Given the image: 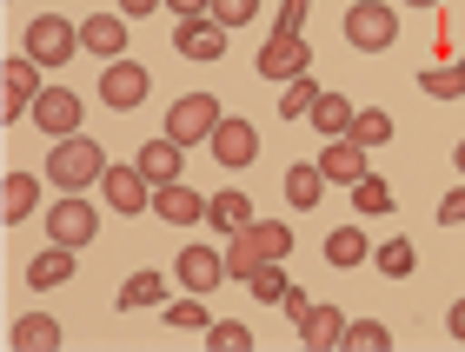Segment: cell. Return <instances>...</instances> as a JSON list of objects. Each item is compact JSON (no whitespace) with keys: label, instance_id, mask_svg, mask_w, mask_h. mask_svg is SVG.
<instances>
[{"label":"cell","instance_id":"cell-1","mask_svg":"<svg viewBox=\"0 0 465 352\" xmlns=\"http://www.w3.org/2000/svg\"><path fill=\"white\" fill-rule=\"evenodd\" d=\"M47 173L60 193H87L94 180H107V153H100V140H80V133H67V140H54V153H47Z\"/></svg>","mask_w":465,"mask_h":352},{"label":"cell","instance_id":"cell-2","mask_svg":"<svg viewBox=\"0 0 465 352\" xmlns=\"http://www.w3.org/2000/svg\"><path fill=\"white\" fill-rule=\"evenodd\" d=\"M340 34L352 40L359 54H386L392 40H399V14L386 7V0H352L346 20H340Z\"/></svg>","mask_w":465,"mask_h":352},{"label":"cell","instance_id":"cell-3","mask_svg":"<svg viewBox=\"0 0 465 352\" xmlns=\"http://www.w3.org/2000/svg\"><path fill=\"white\" fill-rule=\"evenodd\" d=\"M220 100L213 93H186V100H173V113H166V140L173 147H200V140H213V127H220Z\"/></svg>","mask_w":465,"mask_h":352},{"label":"cell","instance_id":"cell-4","mask_svg":"<svg viewBox=\"0 0 465 352\" xmlns=\"http://www.w3.org/2000/svg\"><path fill=\"white\" fill-rule=\"evenodd\" d=\"M20 54H34L40 67H67V60L80 54V27H74V20H60V14H34L27 47H20Z\"/></svg>","mask_w":465,"mask_h":352},{"label":"cell","instance_id":"cell-5","mask_svg":"<svg viewBox=\"0 0 465 352\" xmlns=\"http://www.w3.org/2000/svg\"><path fill=\"white\" fill-rule=\"evenodd\" d=\"M146 93H153V73H146L140 60H107V67H100V100H107L114 113L146 107Z\"/></svg>","mask_w":465,"mask_h":352},{"label":"cell","instance_id":"cell-6","mask_svg":"<svg viewBox=\"0 0 465 352\" xmlns=\"http://www.w3.org/2000/svg\"><path fill=\"white\" fill-rule=\"evenodd\" d=\"M94 233H100V220H94V206L80 200V193H60L54 206H47V240L54 246H94Z\"/></svg>","mask_w":465,"mask_h":352},{"label":"cell","instance_id":"cell-7","mask_svg":"<svg viewBox=\"0 0 465 352\" xmlns=\"http://www.w3.org/2000/svg\"><path fill=\"white\" fill-rule=\"evenodd\" d=\"M0 73H7L0 120H27V113H34V100L47 93V87H40V60H34V54H14V60H0Z\"/></svg>","mask_w":465,"mask_h":352},{"label":"cell","instance_id":"cell-8","mask_svg":"<svg viewBox=\"0 0 465 352\" xmlns=\"http://www.w3.org/2000/svg\"><path fill=\"white\" fill-rule=\"evenodd\" d=\"M206 147H213V160H220L226 173H246L252 160H260V133H252V120L226 113L220 127H213V140H206Z\"/></svg>","mask_w":465,"mask_h":352},{"label":"cell","instance_id":"cell-9","mask_svg":"<svg viewBox=\"0 0 465 352\" xmlns=\"http://www.w3.org/2000/svg\"><path fill=\"white\" fill-rule=\"evenodd\" d=\"M312 67V47H306V34H266V47H260V73L266 80H300Z\"/></svg>","mask_w":465,"mask_h":352},{"label":"cell","instance_id":"cell-10","mask_svg":"<svg viewBox=\"0 0 465 352\" xmlns=\"http://www.w3.org/2000/svg\"><path fill=\"white\" fill-rule=\"evenodd\" d=\"M34 127L47 133V140H67V133H80V93H67V87H47L34 100Z\"/></svg>","mask_w":465,"mask_h":352},{"label":"cell","instance_id":"cell-11","mask_svg":"<svg viewBox=\"0 0 465 352\" xmlns=\"http://www.w3.org/2000/svg\"><path fill=\"white\" fill-rule=\"evenodd\" d=\"M80 54L126 60V14H87V20H80Z\"/></svg>","mask_w":465,"mask_h":352},{"label":"cell","instance_id":"cell-12","mask_svg":"<svg viewBox=\"0 0 465 352\" xmlns=\"http://www.w3.org/2000/svg\"><path fill=\"white\" fill-rule=\"evenodd\" d=\"M100 193H107L114 213H146V206H153V180H146L140 167H107Z\"/></svg>","mask_w":465,"mask_h":352},{"label":"cell","instance_id":"cell-13","mask_svg":"<svg viewBox=\"0 0 465 352\" xmlns=\"http://www.w3.org/2000/svg\"><path fill=\"white\" fill-rule=\"evenodd\" d=\"M320 173H326V186L340 180V186H359L372 167H366V147L346 133V140H326V153H320Z\"/></svg>","mask_w":465,"mask_h":352},{"label":"cell","instance_id":"cell-14","mask_svg":"<svg viewBox=\"0 0 465 352\" xmlns=\"http://www.w3.org/2000/svg\"><path fill=\"white\" fill-rule=\"evenodd\" d=\"M173 273H180V286H186V293H200V299H206V293H213V286L226 279V253H206V246H186Z\"/></svg>","mask_w":465,"mask_h":352},{"label":"cell","instance_id":"cell-15","mask_svg":"<svg viewBox=\"0 0 465 352\" xmlns=\"http://www.w3.org/2000/svg\"><path fill=\"white\" fill-rule=\"evenodd\" d=\"M206 206H213V193H193V186H160V193H153V220H166V226H193V220H206Z\"/></svg>","mask_w":465,"mask_h":352},{"label":"cell","instance_id":"cell-16","mask_svg":"<svg viewBox=\"0 0 465 352\" xmlns=\"http://www.w3.org/2000/svg\"><path fill=\"white\" fill-rule=\"evenodd\" d=\"M173 47H180V60H226V27L220 20H180Z\"/></svg>","mask_w":465,"mask_h":352},{"label":"cell","instance_id":"cell-17","mask_svg":"<svg viewBox=\"0 0 465 352\" xmlns=\"http://www.w3.org/2000/svg\"><path fill=\"white\" fill-rule=\"evenodd\" d=\"M34 206H40V180H34L27 167H14L7 180H0V226L34 220Z\"/></svg>","mask_w":465,"mask_h":352},{"label":"cell","instance_id":"cell-18","mask_svg":"<svg viewBox=\"0 0 465 352\" xmlns=\"http://www.w3.org/2000/svg\"><path fill=\"white\" fill-rule=\"evenodd\" d=\"M180 153H186V147H173V140L160 133V140H146V147L134 153V167L153 180V193H160V186H173V180H180Z\"/></svg>","mask_w":465,"mask_h":352},{"label":"cell","instance_id":"cell-19","mask_svg":"<svg viewBox=\"0 0 465 352\" xmlns=\"http://www.w3.org/2000/svg\"><path fill=\"white\" fill-rule=\"evenodd\" d=\"M300 346H306V352H332V346H346V313H340V306H312V319L300 326Z\"/></svg>","mask_w":465,"mask_h":352},{"label":"cell","instance_id":"cell-20","mask_svg":"<svg viewBox=\"0 0 465 352\" xmlns=\"http://www.w3.org/2000/svg\"><path fill=\"white\" fill-rule=\"evenodd\" d=\"M74 279V246H47V253L27 259V286L34 293H47V286H67Z\"/></svg>","mask_w":465,"mask_h":352},{"label":"cell","instance_id":"cell-21","mask_svg":"<svg viewBox=\"0 0 465 352\" xmlns=\"http://www.w3.org/2000/svg\"><path fill=\"white\" fill-rule=\"evenodd\" d=\"M372 259V240L359 233V226H332L326 233V266H340V273H352V266Z\"/></svg>","mask_w":465,"mask_h":352},{"label":"cell","instance_id":"cell-22","mask_svg":"<svg viewBox=\"0 0 465 352\" xmlns=\"http://www.w3.org/2000/svg\"><path fill=\"white\" fill-rule=\"evenodd\" d=\"M206 220H213L220 233H246V226L260 220V213H252V200L240 193V186H226V193H213V206H206Z\"/></svg>","mask_w":465,"mask_h":352},{"label":"cell","instance_id":"cell-23","mask_svg":"<svg viewBox=\"0 0 465 352\" xmlns=\"http://www.w3.org/2000/svg\"><path fill=\"white\" fill-rule=\"evenodd\" d=\"M326 200V173H320V160H300V167H286V206H300V213H312V206Z\"/></svg>","mask_w":465,"mask_h":352},{"label":"cell","instance_id":"cell-24","mask_svg":"<svg viewBox=\"0 0 465 352\" xmlns=\"http://www.w3.org/2000/svg\"><path fill=\"white\" fill-rule=\"evenodd\" d=\"M7 346H14V352H54V346H60V319H47V313H34V319H14Z\"/></svg>","mask_w":465,"mask_h":352},{"label":"cell","instance_id":"cell-25","mask_svg":"<svg viewBox=\"0 0 465 352\" xmlns=\"http://www.w3.org/2000/svg\"><path fill=\"white\" fill-rule=\"evenodd\" d=\"M320 100H326V87H320L312 73H300V80H286L280 113H286V120H312V107H320Z\"/></svg>","mask_w":465,"mask_h":352},{"label":"cell","instance_id":"cell-26","mask_svg":"<svg viewBox=\"0 0 465 352\" xmlns=\"http://www.w3.org/2000/svg\"><path fill=\"white\" fill-rule=\"evenodd\" d=\"M352 113H359V107H352L346 93H326L320 107H312V127H320L326 140H346V133H352Z\"/></svg>","mask_w":465,"mask_h":352},{"label":"cell","instance_id":"cell-27","mask_svg":"<svg viewBox=\"0 0 465 352\" xmlns=\"http://www.w3.org/2000/svg\"><path fill=\"white\" fill-rule=\"evenodd\" d=\"M372 266L386 279H412L419 273V253H412V240H386V246H372Z\"/></svg>","mask_w":465,"mask_h":352},{"label":"cell","instance_id":"cell-28","mask_svg":"<svg viewBox=\"0 0 465 352\" xmlns=\"http://www.w3.org/2000/svg\"><path fill=\"white\" fill-rule=\"evenodd\" d=\"M160 299H166V279H160V273H126L120 313H140V306H160Z\"/></svg>","mask_w":465,"mask_h":352},{"label":"cell","instance_id":"cell-29","mask_svg":"<svg viewBox=\"0 0 465 352\" xmlns=\"http://www.w3.org/2000/svg\"><path fill=\"white\" fill-rule=\"evenodd\" d=\"M246 293H252V299H266V306H280V299H286V273H280V259H260V266H252V273H246Z\"/></svg>","mask_w":465,"mask_h":352},{"label":"cell","instance_id":"cell-30","mask_svg":"<svg viewBox=\"0 0 465 352\" xmlns=\"http://www.w3.org/2000/svg\"><path fill=\"white\" fill-rule=\"evenodd\" d=\"M246 233H252V246H260V259H286L292 253V226H280V220H252Z\"/></svg>","mask_w":465,"mask_h":352},{"label":"cell","instance_id":"cell-31","mask_svg":"<svg viewBox=\"0 0 465 352\" xmlns=\"http://www.w3.org/2000/svg\"><path fill=\"white\" fill-rule=\"evenodd\" d=\"M352 140H359V147H386V140H392V113H379V107H359L352 113Z\"/></svg>","mask_w":465,"mask_h":352},{"label":"cell","instance_id":"cell-32","mask_svg":"<svg viewBox=\"0 0 465 352\" xmlns=\"http://www.w3.org/2000/svg\"><path fill=\"white\" fill-rule=\"evenodd\" d=\"M419 87H426L432 100H459L465 93V60H452V67H426V73H419Z\"/></svg>","mask_w":465,"mask_h":352},{"label":"cell","instance_id":"cell-33","mask_svg":"<svg viewBox=\"0 0 465 352\" xmlns=\"http://www.w3.org/2000/svg\"><path fill=\"white\" fill-rule=\"evenodd\" d=\"M352 206H359V213H366V220H386V213H392V186L366 173V180L352 186Z\"/></svg>","mask_w":465,"mask_h":352},{"label":"cell","instance_id":"cell-34","mask_svg":"<svg viewBox=\"0 0 465 352\" xmlns=\"http://www.w3.org/2000/svg\"><path fill=\"white\" fill-rule=\"evenodd\" d=\"M392 346V333L379 319H346V352H386Z\"/></svg>","mask_w":465,"mask_h":352},{"label":"cell","instance_id":"cell-35","mask_svg":"<svg viewBox=\"0 0 465 352\" xmlns=\"http://www.w3.org/2000/svg\"><path fill=\"white\" fill-rule=\"evenodd\" d=\"M206 346H213V352H252V326L213 319V326H206Z\"/></svg>","mask_w":465,"mask_h":352},{"label":"cell","instance_id":"cell-36","mask_svg":"<svg viewBox=\"0 0 465 352\" xmlns=\"http://www.w3.org/2000/svg\"><path fill=\"white\" fill-rule=\"evenodd\" d=\"M252 266H260V246H252V233H232V246H226V279L246 286Z\"/></svg>","mask_w":465,"mask_h":352},{"label":"cell","instance_id":"cell-37","mask_svg":"<svg viewBox=\"0 0 465 352\" xmlns=\"http://www.w3.org/2000/svg\"><path fill=\"white\" fill-rule=\"evenodd\" d=\"M166 326H180V333H206V326H213V319H206V306H200V293H193V299L166 306Z\"/></svg>","mask_w":465,"mask_h":352},{"label":"cell","instance_id":"cell-38","mask_svg":"<svg viewBox=\"0 0 465 352\" xmlns=\"http://www.w3.org/2000/svg\"><path fill=\"white\" fill-rule=\"evenodd\" d=\"M252 14H260V0H213V20L232 34V27H252Z\"/></svg>","mask_w":465,"mask_h":352},{"label":"cell","instance_id":"cell-39","mask_svg":"<svg viewBox=\"0 0 465 352\" xmlns=\"http://www.w3.org/2000/svg\"><path fill=\"white\" fill-rule=\"evenodd\" d=\"M306 14H312V0H286L280 20H272V34H306Z\"/></svg>","mask_w":465,"mask_h":352},{"label":"cell","instance_id":"cell-40","mask_svg":"<svg viewBox=\"0 0 465 352\" xmlns=\"http://www.w3.org/2000/svg\"><path fill=\"white\" fill-rule=\"evenodd\" d=\"M439 220H446V226H465V186H452V193L439 200Z\"/></svg>","mask_w":465,"mask_h":352},{"label":"cell","instance_id":"cell-41","mask_svg":"<svg viewBox=\"0 0 465 352\" xmlns=\"http://www.w3.org/2000/svg\"><path fill=\"white\" fill-rule=\"evenodd\" d=\"M180 20H213V0H166Z\"/></svg>","mask_w":465,"mask_h":352},{"label":"cell","instance_id":"cell-42","mask_svg":"<svg viewBox=\"0 0 465 352\" xmlns=\"http://www.w3.org/2000/svg\"><path fill=\"white\" fill-rule=\"evenodd\" d=\"M280 306L292 313V326H306V319H312V299H306V293H292V286H286V299H280Z\"/></svg>","mask_w":465,"mask_h":352},{"label":"cell","instance_id":"cell-43","mask_svg":"<svg viewBox=\"0 0 465 352\" xmlns=\"http://www.w3.org/2000/svg\"><path fill=\"white\" fill-rule=\"evenodd\" d=\"M153 7H166V0H120V14H126V20H146Z\"/></svg>","mask_w":465,"mask_h":352},{"label":"cell","instance_id":"cell-44","mask_svg":"<svg viewBox=\"0 0 465 352\" xmlns=\"http://www.w3.org/2000/svg\"><path fill=\"white\" fill-rule=\"evenodd\" d=\"M446 333H452V339L465 346V299H459V306H452V313H446Z\"/></svg>","mask_w":465,"mask_h":352},{"label":"cell","instance_id":"cell-45","mask_svg":"<svg viewBox=\"0 0 465 352\" xmlns=\"http://www.w3.org/2000/svg\"><path fill=\"white\" fill-rule=\"evenodd\" d=\"M452 167H459V173H465V140H459V153H452Z\"/></svg>","mask_w":465,"mask_h":352},{"label":"cell","instance_id":"cell-46","mask_svg":"<svg viewBox=\"0 0 465 352\" xmlns=\"http://www.w3.org/2000/svg\"><path fill=\"white\" fill-rule=\"evenodd\" d=\"M399 7H439V0H399Z\"/></svg>","mask_w":465,"mask_h":352}]
</instances>
